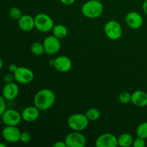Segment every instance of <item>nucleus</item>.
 Returning <instances> with one entry per match:
<instances>
[{"mask_svg":"<svg viewBox=\"0 0 147 147\" xmlns=\"http://www.w3.org/2000/svg\"><path fill=\"white\" fill-rule=\"evenodd\" d=\"M104 32L109 40H118L123 34V29L119 22L110 20L105 24Z\"/></svg>","mask_w":147,"mask_h":147,"instance_id":"5","label":"nucleus"},{"mask_svg":"<svg viewBox=\"0 0 147 147\" xmlns=\"http://www.w3.org/2000/svg\"><path fill=\"white\" fill-rule=\"evenodd\" d=\"M60 2L63 4L65 6H70L73 5L75 2H76V0H60Z\"/></svg>","mask_w":147,"mask_h":147,"instance_id":"30","label":"nucleus"},{"mask_svg":"<svg viewBox=\"0 0 147 147\" xmlns=\"http://www.w3.org/2000/svg\"><path fill=\"white\" fill-rule=\"evenodd\" d=\"M8 68H9V71L10 73H14V72L17 70V69L18 68V66H17L16 64H14V63H12V64H10L9 65Z\"/></svg>","mask_w":147,"mask_h":147,"instance_id":"31","label":"nucleus"},{"mask_svg":"<svg viewBox=\"0 0 147 147\" xmlns=\"http://www.w3.org/2000/svg\"><path fill=\"white\" fill-rule=\"evenodd\" d=\"M14 80L20 84H29L34 80V74L32 70L26 67H18L14 73Z\"/></svg>","mask_w":147,"mask_h":147,"instance_id":"6","label":"nucleus"},{"mask_svg":"<svg viewBox=\"0 0 147 147\" xmlns=\"http://www.w3.org/2000/svg\"><path fill=\"white\" fill-rule=\"evenodd\" d=\"M119 101L122 104H128L131 102V94L126 91L122 92L119 96Z\"/></svg>","mask_w":147,"mask_h":147,"instance_id":"23","label":"nucleus"},{"mask_svg":"<svg viewBox=\"0 0 147 147\" xmlns=\"http://www.w3.org/2000/svg\"><path fill=\"white\" fill-rule=\"evenodd\" d=\"M125 20L128 27L132 30L140 29L144 24L143 17L137 11H130L128 13Z\"/></svg>","mask_w":147,"mask_h":147,"instance_id":"12","label":"nucleus"},{"mask_svg":"<svg viewBox=\"0 0 147 147\" xmlns=\"http://www.w3.org/2000/svg\"><path fill=\"white\" fill-rule=\"evenodd\" d=\"M9 14V17H11V19L15 20H18L23 15L21 9L17 7H11V8L10 9Z\"/></svg>","mask_w":147,"mask_h":147,"instance_id":"24","label":"nucleus"},{"mask_svg":"<svg viewBox=\"0 0 147 147\" xmlns=\"http://www.w3.org/2000/svg\"><path fill=\"white\" fill-rule=\"evenodd\" d=\"M54 60H55V59H51V60H50V64L53 66V65H54Z\"/></svg>","mask_w":147,"mask_h":147,"instance_id":"34","label":"nucleus"},{"mask_svg":"<svg viewBox=\"0 0 147 147\" xmlns=\"http://www.w3.org/2000/svg\"><path fill=\"white\" fill-rule=\"evenodd\" d=\"M2 137L9 143H16L20 139L21 131L16 126H6L1 132Z\"/></svg>","mask_w":147,"mask_h":147,"instance_id":"11","label":"nucleus"},{"mask_svg":"<svg viewBox=\"0 0 147 147\" xmlns=\"http://www.w3.org/2000/svg\"><path fill=\"white\" fill-rule=\"evenodd\" d=\"M136 134L139 137L143 138L144 139H147V121L142 122L137 126Z\"/></svg>","mask_w":147,"mask_h":147,"instance_id":"22","label":"nucleus"},{"mask_svg":"<svg viewBox=\"0 0 147 147\" xmlns=\"http://www.w3.org/2000/svg\"><path fill=\"white\" fill-rule=\"evenodd\" d=\"M53 147H67L65 142H63V141H58V142H56L55 143H54V144L53 145Z\"/></svg>","mask_w":147,"mask_h":147,"instance_id":"29","label":"nucleus"},{"mask_svg":"<svg viewBox=\"0 0 147 147\" xmlns=\"http://www.w3.org/2000/svg\"><path fill=\"white\" fill-rule=\"evenodd\" d=\"M142 9H143V11L144 12V14L147 15V0H145L143 2V4H142Z\"/></svg>","mask_w":147,"mask_h":147,"instance_id":"32","label":"nucleus"},{"mask_svg":"<svg viewBox=\"0 0 147 147\" xmlns=\"http://www.w3.org/2000/svg\"><path fill=\"white\" fill-rule=\"evenodd\" d=\"M35 28L41 32H48L54 27V21L51 17L45 13H40L34 17Z\"/></svg>","mask_w":147,"mask_h":147,"instance_id":"4","label":"nucleus"},{"mask_svg":"<svg viewBox=\"0 0 147 147\" xmlns=\"http://www.w3.org/2000/svg\"><path fill=\"white\" fill-rule=\"evenodd\" d=\"M72 61L68 57L65 55L58 56L54 60L53 67L60 73H67L72 68Z\"/></svg>","mask_w":147,"mask_h":147,"instance_id":"13","label":"nucleus"},{"mask_svg":"<svg viewBox=\"0 0 147 147\" xmlns=\"http://www.w3.org/2000/svg\"><path fill=\"white\" fill-rule=\"evenodd\" d=\"M1 121L6 126H16L21 122L22 114L14 109H7L1 115Z\"/></svg>","mask_w":147,"mask_h":147,"instance_id":"7","label":"nucleus"},{"mask_svg":"<svg viewBox=\"0 0 147 147\" xmlns=\"http://www.w3.org/2000/svg\"><path fill=\"white\" fill-rule=\"evenodd\" d=\"M1 122H2V121H1V118H0V126H1Z\"/></svg>","mask_w":147,"mask_h":147,"instance_id":"36","label":"nucleus"},{"mask_svg":"<svg viewBox=\"0 0 147 147\" xmlns=\"http://www.w3.org/2000/svg\"><path fill=\"white\" fill-rule=\"evenodd\" d=\"M7 110V103H6V99L2 96V95H0V116L4 113V112Z\"/></svg>","mask_w":147,"mask_h":147,"instance_id":"27","label":"nucleus"},{"mask_svg":"<svg viewBox=\"0 0 147 147\" xmlns=\"http://www.w3.org/2000/svg\"><path fill=\"white\" fill-rule=\"evenodd\" d=\"M31 140V134L27 131L21 132L20 141L22 143H27Z\"/></svg>","mask_w":147,"mask_h":147,"instance_id":"26","label":"nucleus"},{"mask_svg":"<svg viewBox=\"0 0 147 147\" xmlns=\"http://www.w3.org/2000/svg\"><path fill=\"white\" fill-rule=\"evenodd\" d=\"M90 121L86 114L83 113H74L67 119V125L69 128L76 131H83L88 126Z\"/></svg>","mask_w":147,"mask_h":147,"instance_id":"3","label":"nucleus"},{"mask_svg":"<svg viewBox=\"0 0 147 147\" xmlns=\"http://www.w3.org/2000/svg\"><path fill=\"white\" fill-rule=\"evenodd\" d=\"M98 1H103V0H98Z\"/></svg>","mask_w":147,"mask_h":147,"instance_id":"37","label":"nucleus"},{"mask_svg":"<svg viewBox=\"0 0 147 147\" xmlns=\"http://www.w3.org/2000/svg\"><path fill=\"white\" fill-rule=\"evenodd\" d=\"M18 26L22 31L30 32L35 28L34 18L31 15L23 14L18 20Z\"/></svg>","mask_w":147,"mask_h":147,"instance_id":"17","label":"nucleus"},{"mask_svg":"<svg viewBox=\"0 0 147 147\" xmlns=\"http://www.w3.org/2000/svg\"><path fill=\"white\" fill-rule=\"evenodd\" d=\"M56 100L54 92L48 88L39 90L34 97V105L40 111H47L53 107Z\"/></svg>","mask_w":147,"mask_h":147,"instance_id":"1","label":"nucleus"},{"mask_svg":"<svg viewBox=\"0 0 147 147\" xmlns=\"http://www.w3.org/2000/svg\"><path fill=\"white\" fill-rule=\"evenodd\" d=\"M131 103L138 108H144L147 106V93L137 90L131 94Z\"/></svg>","mask_w":147,"mask_h":147,"instance_id":"16","label":"nucleus"},{"mask_svg":"<svg viewBox=\"0 0 147 147\" xmlns=\"http://www.w3.org/2000/svg\"><path fill=\"white\" fill-rule=\"evenodd\" d=\"M45 52L48 55L57 54L61 48L60 40L54 35L47 36L43 41Z\"/></svg>","mask_w":147,"mask_h":147,"instance_id":"9","label":"nucleus"},{"mask_svg":"<svg viewBox=\"0 0 147 147\" xmlns=\"http://www.w3.org/2000/svg\"><path fill=\"white\" fill-rule=\"evenodd\" d=\"M30 50H31L32 53L35 55H42L45 53L43 43L39 42H36L32 44L31 47H30Z\"/></svg>","mask_w":147,"mask_h":147,"instance_id":"20","label":"nucleus"},{"mask_svg":"<svg viewBox=\"0 0 147 147\" xmlns=\"http://www.w3.org/2000/svg\"><path fill=\"white\" fill-rule=\"evenodd\" d=\"M81 11L84 17L89 19H96L101 16L103 11V5L100 1L89 0L82 6Z\"/></svg>","mask_w":147,"mask_h":147,"instance_id":"2","label":"nucleus"},{"mask_svg":"<svg viewBox=\"0 0 147 147\" xmlns=\"http://www.w3.org/2000/svg\"><path fill=\"white\" fill-rule=\"evenodd\" d=\"M14 74L11 73H7L5 76H4V81L5 82V83H11V82H14Z\"/></svg>","mask_w":147,"mask_h":147,"instance_id":"28","label":"nucleus"},{"mask_svg":"<svg viewBox=\"0 0 147 147\" xmlns=\"http://www.w3.org/2000/svg\"><path fill=\"white\" fill-rule=\"evenodd\" d=\"M67 147H84L86 144V139L80 131H76L69 133L65 139Z\"/></svg>","mask_w":147,"mask_h":147,"instance_id":"8","label":"nucleus"},{"mask_svg":"<svg viewBox=\"0 0 147 147\" xmlns=\"http://www.w3.org/2000/svg\"><path fill=\"white\" fill-rule=\"evenodd\" d=\"M134 147H145L146 146V141L143 138L137 136V138L134 139L133 145Z\"/></svg>","mask_w":147,"mask_h":147,"instance_id":"25","label":"nucleus"},{"mask_svg":"<svg viewBox=\"0 0 147 147\" xmlns=\"http://www.w3.org/2000/svg\"><path fill=\"white\" fill-rule=\"evenodd\" d=\"M40 110L35 106H30L26 107L22 112V120L28 123L35 121L40 117Z\"/></svg>","mask_w":147,"mask_h":147,"instance_id":"15","label":"nucleus"},{"mask_svg":"<svg viewBox=\"0 0 147 147\" xmlns=\"http://www.w3.org/2000/svg\"><path fill=\"white\" fill-rule=\"evenodd\" d=\"M7 146H6L5 144L4 143H0V147H6Z\"/></svg>","mask_w":147,"mask_h":147,"instance_id":"35","label":"nucleus"},{"mask_svg":"<svg viewBox=\"0 0 147 147\" xmlns=\"http://www.w3.org/2000/svg\"><path fill=\"white\" fill-rule=\"evenodd\" d=\"M134 138L130 134H122L118 137V145L121 147H129L133 145Z\"/></svg>","mask_w":147,"mask_h":147,"instance_id":"19","label":"nucleus"},{"mask_svg":"<svg viewBox=\"0 0 147 147\" xmlns=\"http://www.w3.org/2000/svg\"><path fill=\"white\" fill-rule=\"evenodd\" d=\"M3 66H4V62H3L2 59L0 57V70H1V69H2Z\"/></svg>","mask_w":147,"mask_h":147,"instance_id":"33","label":"nucleus"},{"mask_svg":"<svg viewBox=\"0 0 147 147\" xmlns=\"http://www.w3.org/2000/svg\"><path fill=\"white\" fill-rule=\"evenodd\" d=\"M95 145L96 147L118 146V138L111 133H104L96 139Z\"/></svg>","mask_w":147,"mask_h":147,"instance_id":"10","label":"nucleus"},{"mask_svg":"<svg viewBox=\"0 0 147 147\" xmlns=\"http://www.w3.org/2000/svg\"><path fill=\"white\" fill-rule=\"evenodd\" d=\"M20 93V88L17 83H6L1 90V95L6 99V100H12L18 96Z\"/></svg>","mask_w":147,"mask_h":147,"instance_id":"14","label":"nucleus"},{"mask_svg":"<svg viewBox=\"0 0 147 147\" xmlns=\"http://www.w3.org/2000/svg\"><path fill=\"white\" fill-rule=\"evenodd\" d=\"M52 31H53V35L58 38L59 40H63V39L65 38L68 33L67 27L61 24L54 25Z\"/></svg>","mask_w":147,"mask_h":147,"instance_id":"18","label":"nucleus"},{"mask_svg":"<svg viewBox=\"0 0 147 147\" xmlns=\"http://www.w3.org/2000/svg\"><path fill=\"white\" fill-rule=\"evenodd\" d=\"M86 115L89 121H95L100 118V113L98 109H96V108H90L86 111Z\"/></svg>","mask_w":147,"mask_h":147,"instance_id":"21","label":"nucleus"}]
</instances>
